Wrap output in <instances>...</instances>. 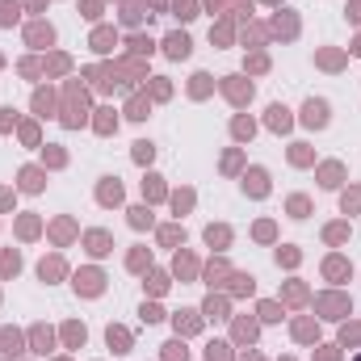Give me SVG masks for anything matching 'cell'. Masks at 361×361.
Instances as JSON below:
<instances>
[{
    "mask_svg": "<svg viewBox=\"0 0 361 361\" xmlns=\"http://www.w3.org/2000/svg\"><path fill=\"white\" fill-rule=\"evenodd\" d=\"M357 361H361V357H357Z\"/></svg>",
    "mask_w": 361,
    "mask_h": 361,
    "instance_id": "6da1fadb",
    "label": "cell"
}]
</instances>
